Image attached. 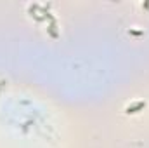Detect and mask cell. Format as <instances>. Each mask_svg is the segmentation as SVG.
I'll use <instances>...</instances> for the list:
<instances>
[{
    "label": "cell",
    "mask_w": 149,
    "mask_h": 148,
    "mask_svg": "<svg viewBox=\"0 0 149 148\" xmlns=\"http://www.w3.org/2000/svg\"><path fill=\"white\" fill-rule=\"evenodd\" d=\"M144 106H146V103H137V105H134L132 108L128 106V108H127V111H128V113H135L137 110H141V108H144Z\"/></svg>",
    "instance_id": "obj_1"
}]
</instances>
